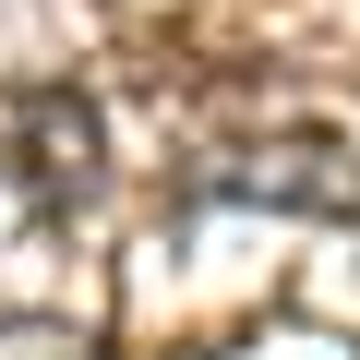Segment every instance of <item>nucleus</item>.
Returning <instances> with one entry per match:
<instances>
[{
  "instance_id": "obj_1",
  "label": "nucleus",
  "mask_w": 360,
  "mask_h": 360,
  "mask_svg": "<svg viewBox=\"0 0 360 360\" xmlns=\"http://www.w3.org/2000/svg\"><path fill=\"white\" fill-rule=\"evenodd\" d=\"M193 180L229 193V205H276V217H360V156L336 132H288V120L217 132L193 156Z\"/></svg>"
},
{
  "instance_id": "obj_2",
  "label": "nucleus",
  "mask_w": 360,
  "mask_h": 360,
  "mask_svg": "<svg viewBox=\"0 0 360 360\" xmlns=\"http://www.w3.org/2000/svg\"><path fill=\"white\" fill-rule=\"evenodd\" d=\"M0 168H13L37 205H84L96 168H108V132H96V108H84L72 84H49V96L13 108V156H0Z\"/></svg>"
},
{
  "instance_id": "obj_3",
  "label": "nucleus",
  "mask_w": 360,
  "mask_h": 360,
  "mask_svg": "<svg viewBox=\"0 0 360 360\" xmlns=\"http://www.w3.org/2000/svg\"><path fill=\"white\" fill-rule=\"evenodd\" d=\"M0 360H84V336L49 312H0Z\"/></svg>"
}]
</instances>
